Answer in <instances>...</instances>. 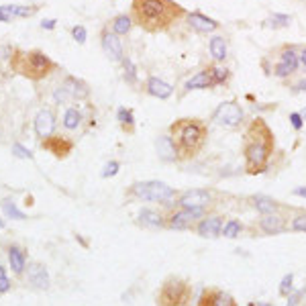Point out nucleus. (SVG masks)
Masks as SVG:
<instances>
[{
    "instance_id": "7c9ffc66",
    "label": "nucleus",
    "mask_w": 306,
    "mask_h": 306,
    "mask_svg": "<svg viewBox=\"0 0 306 306\" xmlns=\"http://www.w3.org/2000/svg\"><path fill=\"white\" fill-rule=\"evenodd\" d=\"M241 231H243V225H241L237 218H231V221H227V223L223 225V235H225L227 239H235V237H239Z\"/></svg>"
},
{
    "instance_id": "4c0bfd02",
    "label": "nucleus",
    "mask_w": 306,
    "mask_h": 306,
    "mask_svg": "<svg viewBox=\"0 0 306 306\" xmlns=\"http://www.w3.org/2000/svg\"><path fill=\"white\" fill-rule=\"evenodd\" d=\"M10 290V280H8V274H6V268L0 266V294H6Z\"/></svg>"
},
{
    "instance_id": "0eeeda50",
    "label": "nucleus",
    "mask_w": 306,
    "mask_h": 306,
    "mask_svg": "<svg viewBox=\"0 0 306 306\" xmlns=\"http://www.w3.org/2000/svg\"><path fill=\"white\" fill-rule=\"evenodd\" d=\"M204 208H178L176 212H171L165 218V227L176 229V231H184V229H192L200 218H204Z\"/></svg>"
},
{
    "instance_id": "7ed1b4c3",
    "label": "nucleus",
    "mask_w": 306,
    "mask_h": 306,
    "mask_svg": "<svg viewBox=\"0 0 306 306\" xmlns=\"http://www.w3.org/2000/svg\"><path fill=\"white\" fill-rule=\"evenodd\" d=\"M171 139L180 151V157H194L206 143L208 129L198 119H180L169 127Z\"/></svg>"
},
{
    "instance_id": "f257e3e1",
    "label": "nucleus",
    "mask_w": 306,
    "mask_h": 306,
    "mask_svg": "<svg viewBox=\"0 0 306 306\" xmlns=\"http://www.w3.org/2000/svg\"><path fill=\"white\" fill-rule=\"evenodd\" d=\"M274 153V133L272 129L261 121H253L245 133V145H243V159L247 173H264L268 169L270 157Z\"/></svg>"
},
{
    "instance_id": "09e8293b",
    "label": "nucleus",
    "mask_w": 306,
    "mask_h": 306,
    "mask_svg": "<svg viewBox=\"0 0 306 306\" xmlns=\"http://www.w3.org/2000/svg\"><path fill=\"white\" fill-rule=\"evenodd\" d=\"M300 115H302V119H304V121H306V108H304V111H302V113H300Z\"/></svg>"
},
{
    "instance_id": "c03bdc74",
    "label": "nucleus",
    "mask_w": 306,
    "mask_h": 306,
    "mask_svg": "<svg viewBox=\"0 0 306 306\" xmlns=\"http://www.w3.org/2000/svg\"><path fill=\"white\" fill-rule=\"evenodd\" d=\"M55 23H57L55 18H45V20L41 23V27H43V29H55Z\"/></svg>"
},
{
    "instance_id": "b1692460",
    "label": "nucleus",
    "mask_w": 306,
    "mask_h": 306,
    "mask_svg": "<svg viewBox=\"0 0 306 306\" xmlns=\"http://www.w3.org/2000/svg\"><path fill=\"white\" fill-rule=\"evenodd\" d=\"M251 200H253L255 210H257V212H261V214H274V212L280 208V206H278V202H276V200H272V198H268V196H253Z\"/></svg>"
},
{
    "instance_id": "a878e982",
    "label": "nucleus",
    "mask_w": 306,
    "mask_h": 306,
    "mask_svg": "<svg viewBox=\"0 0 306 306\" xmlns=\"http://www.w3.org/2000/svg\"><path fill=\"white\" fill-rule=\"evenodd\" d=\"M131 27H133V18L127 16V14H119V16L113 18V33H117L119 37L127 35L131 31Z\"/></svg>"
},
{
    "instance_id": "8fccbe9b",
    "label": "nucleus",
    "mask_w": 306,
    "mask_h": 306,
    "mask_svg": "<svg viewBox=\"0 0 306 306\" xmlns=\"http://www.w3.org/2000/svg\"><path fill=\"white\" fill-rule=\"evenodd\" d=\"M2 227H4V221H0V229H2Z\"/></svg>"
},
{
    "instance_id": "de8ad7c7",
    "label": "nucleus",
    "mask_w": 306,
    "mask_h": 306,
    "mask_svg": "<svg viewBox=\"0 0 306 306\" xmlns=\"http://www.w3.org/2000/svg\"><path fill=\"white\" fill-rule=\"evenodd\" d=\"M300 63H302V65L306 68V49L302 51V53H300Z\"/></svg>"
},
{
    "instance_id": "c756f323",
    "label": "nucleus",
    "mask_w": 306,
    "mask_h": 306,
    "mask_svg": "<svg viewBox=\"0 0 306 306\" xmlns=\"http://www.w3.org/2000/svg\"><path fill=\"white\" fill-rule=\"evenodd\" d=\"M2 210H4V214H6L8 218H16V221H25V218H27V214H25L23 210H18L16 204H14L10 198L2 200Z\"/></svg>"
},
{
    "instance_id": "1a4fd4ad",
    "label": "nucleus",
    "mask_w": 306,
    "mask_h": 306,
    "mask_svg": "<svg viewBox=\"0 0 306 306\" xmlns=\"http://www.w3.org/2000/svg\"><path fill=\"white\" fill-rule=\"evenodd\" d=\"M212 202V192L210 190H186L180 198H178V206L180 208H204Z\"/></svg>"
},
{
    "instance_id": "ddd939ff",
    "label": "nucleus",
    "mask_w": 306,
    "mask_h": 306,
    "mask_svg": "<svg viewBox=\"0 0 306 306\" xmlns=\"http://www.w3.org/2000/svg\"><path fill=\"white\" fill-rule=\"evenodd\" d=\"M196 233H198L200 237H208V239L218 237V235L223 233V216L212 214V216L200 218L198 225H196Z\"/></svg>"
},
{
    "instance_id": "ea45409f",
    "label": "nucleus",
    "mask_w": 306,
    "mask_h": 306,
    "mask_svg": "<svg viewBox=\"0 0 306 306\" xmlns=\"http://www.w3.org/2000/svg\"><path fill=\"white\" fill-rule=\"evenodd\" d=\"M292 231H298V233H306V214H300L296 218H292Z\"/></svg>"
},
{
    "instance_id": "6e6552de",
    "label": "nucleus",
    "mask_w": 306,
    "mask_h": 306,
    "mask_svg": "<svg viewBox=\"0 0 306 306\" xmlns=\"http://www.w3.org/2000/svg\"><path fill=\"white\" fill-rule=\"evenodd\" d=\"M212 121L221 127H227V129H235L241 125L243 121V108L237 104V102H223L218 104V108L212 113Z\"/></svg>"
},
{
    "instance_id": "f704fd0d",
    "label": "nucleus",
    "mask_w": 306,
    "mask_h": 306,
    "mask_svg": "<svg viewBox=\"0 0 306 306\" xmlns=\"http://www.w3.org/2000/svg\"><path fill=\"white\" fill-rule=\"evenodd\" d=\"M123 65H125V80H127L129 84H135V82H137V70H135L133 61L125 57V59H123Z\"/></svg>"
},
{
    "instance_id": "79ce46f5",
    "label": "nucleus",
    "mask_w": 306,
    "mask_h": 306,
    "mask_svg": "<svg viewBox=\"0 0 306 306\" xmlns=\"http://www.w3.org/2000/svg\"><path fill=\"white\" fill-rule=\"evenodd\" d=\"M304 294H306V290H298V292H292L288 298V304L286 306H298L300 302H302V298H304Z\"/></svg>"
},
{
    "instance_id": "423d86ee",
    "label": "nucleus",
    "mask_w": 306,
    "mask_h": 306,
    "mask_svg": "<svg viewBox=\"0 0 306 306\" xmlns=\"http://www.w3.org/2000/svg\"><path fill=\"white\" fill-rule=\"evenodd\" d=\"M129 196L143 202H167L176 198V190L159 180H149V182H135L129 188Z\"/></svg>"
},
{
    "instance_id": "393cba45",
    "label": "nucleus",
    "mask_w": 306,
    "mask_h": 306,
    "mask_svg": "<svg viewBox=\"0 0 306 306\" xmlns=\"http://www.w3.org/2000/svg\"><path fill=\"white\" fill-rule=\"evenodd\" d=\"M208 49H210V55L216 61H223L227 57V43H225L223 37H212L210 43H208Z\"/></svg>"
},
{
    "instance_id": "20e7f679",
    "label": "nucleus",
    "mask_w": 306,
    "mask_h": 306,
    "mask_svg": "<svg viewBox=\"0 0 306 306\" xmlns=\"http://www.w3.org/2000/svg\"><path fill=\"white\" fill-rule=\"evenodd\" d=\"M10 68L12 72L37 82V80H43L55 68V63L39 49H29V51L14 49L10 57Z\"/></svg>"
},
{
    "instance_id": "a19ab883",
    "label": "nucleus",
    "mask_w": 306,
    "mask_h": 306,
    "mask_svg": "<svg viewBox=\"0 0 306 306\" xmlns=\"http://www.w3.org/2000/svg\"><path fill=\"white\" fill-rule=\"evenodd\" d=\"M72 35H74V39H76L78 43H86V29H84L82 25L74 27V29H72Z\"/></svg>"
},
{
    "instance_id": "5701e85b",
    "label": "nucleus",
    "mask_w": 306,
    "mask_h": 306,
    "mask_svg": "<svg viewBox=\"0 0 306 306\" xmlns=\"http://www.w3.org/2000/svg\"><path fill=\"white\" fill-rule=\"evenodd\" d=\"M212 86H214V82H212L208 70L198 72L196 76H192V78L186 82V90H204V88H212Z\"/></svg>"
},
{
    "instance_id": "3c124183",
    "label": "nucleus",
    "mask_w": 306,
    "mask_h": 306,
    "mask_svg": "<svg viewBox=\"0 0 306 306\" xmlns=\"http://www.w3.org/2000/svg\"><path fill=\"white\" fill-rule=\"evenodd\" d=\"M257 306H274V304H257Z\"/></svg>"
},
{
    "instance_id": "9b49d317",
    "label": "nucleus",
    "mask_w": 306,
    "mask_h": 306,
    "mask_svg": "<svg viewBox=\"0 0 306 306\" xmlns=\"http://www.w3.org/2000/svg\"><path fill=\"white\" fill-rule=\"evenodd\" d=\"M198 306H237L235 298L218 288H206L198 300Z\"/></svg>"
},
{
    "instance_id": "412c9836",
    "label": "nucleus",
    "mask_w": 306,
    "mask_h": 306,
    "mask_svg": "<svg viewBox=\"0 0 306 306\" xmlns=\"http://www.w3.org/2000/svg\"><path fill=\"white\" fill-rule=\"evenodd\" d=\"M139 225H141V227H147V229H161V227H165V218H163L157 210L143 208V210L139 212Z\"/></svg>"
},
{
    "instance_id": "72a5a7b5",
    "label": "nucleus",
    "mask_w": 306,
    "mask_h": 306,
    "mask_svg": "<svg viewBox=\"0 0 306 306\" xmlns=\"http://www.w3.org/2000/svg\"><path fill=\"white\" fill-rule=\"evenodd\" d=\"M208 72H210V78H212L214 86L225 84V82H227V78H229V72H227V70H223V68H208Z\"/></svg>"
},
{
    "instance_id": "f03ea898",
    "label": "nucleus",
    "mask_w": 306,
    "mask_h": 306,
    "mask_svg": "<svg viewBox=\"0 0 306 306\" xmlns=\"http://www.w3.org/2000/svg\"><path fill=\"white\" fill-rule=\"evenodd\" d=\"M133 20L145 31H163L180 16H184V8L173 0H133L131 6Z\"/></svg>"
},
{
    "instance_id": "9d476101",
    "label": "nucleus",
    "mask_w": 306,
    "mask_h": 306,
    "mask_svg": "<svg viewBox=\"0 0 306 306\" xmlns=\"http://www.w3.org/2000/svg\"><path fill=\"white\" fill-rule=\"evenodd\" d=\"M41 147L45 151L53 153L55 157H68L74 149V141H70L65 135H49L45 139H41Z\"/></svg>"
},
{
    "instance_id": "cd10ccee",
    "label": "nucleus",
    "mask_w": 306,
    "mask_h": 306,
    "mask_svg": "<svg viewBox=\"0 0 306 306\" xmlns=\"http://www.w3.org/2000/svg\"><path fill=\"white\" fill-rule=\"evenodd\" d=\"M280 63L282 65H286L292 74L296 72V68H298V63H300V55L294 51V49H284L282 51V55H280Z\"/></svg>"
},
{
    "instance_id": "e433bc0d",
    "label": "nucleus",
    "mask_w": 306,
    "mask_h": 306,
    "mask_svg": "<svg viewBox=\"0 0 306 306\" xmlns=\"http://www.w3.org/2000/svg\"><path fill=\"white\" fill-rule=\"evenodd\" d=\"M119 169H121V163H119V161H108V163L104 165V169H102V178H113V176L119 173Z\"/></svg>"
},
{
    "instance_id": "39448f33",
    "label": "nucleus",
    "mask_w": 306,
    "mask_h": 306,
    "mask_svg": "<svg viewBox=\"0 0 306 306\" xmlns=\"http://www.w3.org/2000/svg\"><path fill=\"white\" fill-rule=\"evenodd\" d=\"M157 306H190L192 302V288L186 280L169 276L155 296Z\"/></svg>"
},
{
    "instance_id": "a18cd8bd",
    "label": "nucleus",
    "mask_w": 306,
    "mask_h": 306,
    "mask_svg": "<svg viewBox=\"0 0 306 306\" xmlns=\"http://www.w3.org/2000/svg\"><path fill=\"white\" fill-rule=\"evenodd\" d=\"M8 20H10V14H6L2 10V6H0V23H8Z\"/></svg>"
},
{
    "instance_id": "bb28decb",
    "label": "nucleus",
    "mask_w": 306,
    "mask_h": 306,
    "mask_svg": "<svg viewBox=\"0 0 306 306\" xmlns=\"http://www.w3.org/2000/svg\"><path fill=\"white\" fill-rule=\"evenodd\" d=\"M80 125H82V113H80L76 106L68 108L65 115H63V127H65L68 131H74V129H78Z\"/></svg>"
},
{
    "instance_id": "473e14b6",
    "label": "nucleus",
    "mask_w": 306,
    "mask_h": 306,
    "mask_svg": "<svg viewBox=\"0 0 306 306\" xmlns=\"http://www.w3.org/2000/svg\"><path fill=\"white\" fill-rule=\"evenodd\" d=\"M292 292H294V276H292V274H286V276L282 278V282H280V294L288 298Z\"/></svg>"
},
{
    "instance_id": "58836bf2",
    "label": "nucleus",
    "mask_w": 306,
    "mask_h": 306,
    "mask_svg": "<svg viewBox=\"0 0 306 306\" xmlns=\"http://www.w3.org/2000/svg\"><path fill=\"white\" fill-rule=\"evenodd\" d=\"M12 153H14L16 157H20V159H33V153L29 151L25 145H20V143H14V145H12Z\"/></svg>"
},
{
    "instance_id": "f3484780",
    "label": "nucleus",
    "mask_w": 306,
    "mask_h": 306,
    "mask_svg": "<svg viewBox=\"0 0 306 306\" xmlns=\"http://www.w3.org/2000/svg\"><path fill=\"white\" fill-rule=\"evenodd\" d=\"M63 90L68 92V96L70 98H74V100H84V98H88L90 96V88H88V84L86 82H82L80 78H74V76H68L65 80H63Z\"/></svg>"
},
{
    "instance_id": "4be33fe9",
    "label": "nucleus",
    "mask_w": 306,
    "mask_h": 306,
    "mask_svg": "<svg viewBox=\"0 0 306 306\" xmlns=\"http://www.w3.org/2000/svg\"><path fill=\"white\" fill-rule=\"evenodd\" d=\"M8 261H10V268H12L14 274H23L25 268H27V255L18 245L8 247Z\"/></svg>"
},
{
    "instance_id": "a211bd4d",
    "label": "nucleus",
    "mask_w": 306,
    "mask_h": 306,
    "mask_svg": "<svg viewBox=\"0 0 306 306\" xmlns=\"http://www.w3.org/2000/svg\"><path fill=\"white\" fill-rule=\"evenodd\" d=\"M259 229L268 235H280V233L286 231V221H284V216H280L276 212L274 214H264L259 218Z\"/></svg>"
},
{
    "instance_id": "49530a36",
    "label": "nucleus",
    "mask_w": 306,
    "mask_h": 306,
    "mask_svg": "<svg viewBox=\"0 0 306 306\" xmlns=\"http://www.w3.org/2000/svg\"><path fill=\"white\" fill-rule=\"evenodd\" d=\"M294 194H296V196H302V198H306V188H296V190H294Z\"/></svg>"
},
{
    "instance_id": "aec40b11",
    "label": "nucleus",
    "mask_w": 306,
    "mask_h": 306,
    "mask_svg": "<svg viewBox=\"0 0 306 306\" xmlns=\"http://www.w3.org/2000/svg\"><path fill=\"white\" fill-rule=\"evenodd\" d=\"M188 23H190V27H192L194 31H198V33H212V31L218 29V23H216V20H212V18L200 14V12H190V14H188Z\"/></svg>"
},
{
    "instance_id": "f8f14e48",
    "label": "nucleus",
    "mask_w": 306,
    "mask_h": 306,
    "mask_svg": "<svg viewBox=\"0 0 306 306\" xmlns=\"http://www.w3.org/2000/svg\"><path fill=\"white\" fill-rule=\"evenodd\" d=\"M102 49H104V53H106L113 61H123V59H125L123 41L119 39L117 33H111V31H104V33H102Z\"/></svg>"
},
{
    "instance_id": "dca6fc26",
    "label": "nucleus",
    "mask_w": 306,
    "mask_h": 306,
    "mask_svg": "<svg viewBox=\"0 0 306 306\" xmlns=\"http://www.w3.org/2000/svg\"><path fill=\"white\" fill-rule=\"evenodd\" d=\"M53 129H55V115L47 108H43L37 117H35V133L39 139H45L49 135H53Z\"/></svg>"
},
{
    "instance_id": "4468645a",
    "label": "nucleus",
    "mask_w": 306,
    "mask_h": 306,
    "mask_svg": "<svg viewBox=\"0 0 306 306\" xmlns=\"http://www.w3.org/2000/svg\"><path fill=\"white\" fill-rule=\"evenodd\" d=\"M155 151H157L161 161H167V163H171V161H176V159L180 157V151H178V147H176L171 135H161V137H157V139H155Z\"/></svg>"
},
{
    "instance_id": "2f4dec72",
    "label": "nucleus",
    "mask_w": 306,
    "mask_h": 306,
    "mask_svg": "<svg viewBox=\"0 0 306 306\" xmlns=\"http://www.w3.org/2000/svg\"><path fill=\"white\" fill-rule=\"evenodd\" d=\"M117 119H119V123H121V127H123L125 131H133V127H135L133 111H129V108H119Z\"/></svg>"
},
{
    "instance_id": "c9c22d12",
    "label": "nucleus",
    "mask_w": 306,
    "mask_h": 306,
    "mask_svg": "<svg viewBox=\"0 0 306 306\" xmlns=\"http://www.w3.org/2000/svg\"><path fill=\"white\" fill-rule=\"evenodd\" d=\"M290 20H292V18H290L288 14H274L268 23H270L272 27H288V25H290Z\"/></svg>"
},
{
    "instance_id": "2eb2a0df",
    "label": "nucleus",
    "mask_w": 306,
    "mask_h": 306,
    "mask_svg": "<svg viewBox=\"0 0 306 306\" xmlns=\"http://www.w3.org/2000/svg\"><path fill=\"white\" fill-rule=\"evenodd\" d=\"M27 278H29V284L37 290H47L49 288V274H47V268L43 264H29V270H27Z\"/></svg>"
},
{
    "instance_id": "37998d69",
    "label": "nucleus",
    "mask_w": 306,
    "mask_h": 306,
    "mask_svg": "<svg viewBox=\"0 0 306 306\" xmlns=\"http://www.w3.org/2000/svg\"><path fill=\"white\" fill-rule=\"evenodd\" d=\"M290 121H292V127H294L296 131H300L302 125H304V119H302V115H298V113H292V115H290Z\"/></svg>"
},
{
    "instance_id": "6ab92c4d",
    "label": "nucleus",
    "mask_w": 306,
    "mask_h": 306,
    "mask_svg": "<svg viewBox=\"0 0 306 306\" xmlns=\"http://www.w3.org/2000/svg\"><path fill=\"white\" fill-rule=\"evenodd\" d=\"M145 90H147V94H151L155 98H161V100H165V98H169V96L173 94V88H171L167 82H163V80H159V78H155V76H149V78H147Z\"/></svg>"
},
{
    "instance_id": "c85d7f7f",
    "label": "nucleus",
    "mask_w": 306,
    "mask_h": 306,
    "mask_svg": "<svg viewBox=\"0 0 306 306\" xmlns=\"http://www.w3.org/2000/svg\"><path fill=\"white\" fill-rule=\"evenodd\" d=\"M2 10L6 12V14H10V16H31V14H35L37 12V6H12V4H4L2 6Z\"/></svg>"
}]
</instances>
